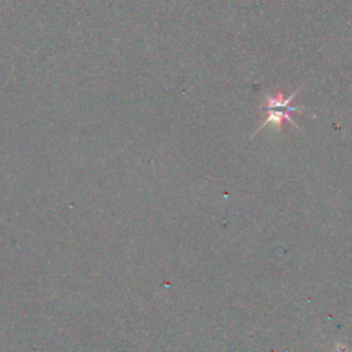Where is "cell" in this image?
Wrapping results in <instances>:
<instances>
[{
    "label": "cell",
    "instance_id": "6da1fadb",
    "mask_svg": "<svg viewBox=\"0 0 352 352\" xmlns=\"http://www.w3.org/2000/svg\"><path fill=\"white\" fill-rule=\"evenodd\" d=\"M300 89H301V87H298L296 91H293L289 96H286L280 91H278L276 94H272V95L265 94L263 103L260 106V109L265 117H263L260 126L257 128V131L253 135L258 133L267 125H272L276 131H280L282 125L285 122H290L296 129L301 131L300 126L297 125V122L292 118L293 113H302L307 110L305 107L292 106V102L296 98V95L300 92Z\"/></svg>",
    "mask_w": 352,
    "mask_h": 352
},
{
    "label": "cell",
    "instance_id": "7a4b0ae2",
    "mask_svg": "<svg viewBox=\"0 0 352 352\" xmlns=\"http://www.w3.org/2000/svg\"><path fill=\"white\" fill-rule=\"evenodd\" d=\"M333 352H348V349H346V345L345 344H342V342H337L336 344V348H334V351Z\"/></svg>",
    "mask_w": 352,
    "mask_h": 352
}]
</instances>
